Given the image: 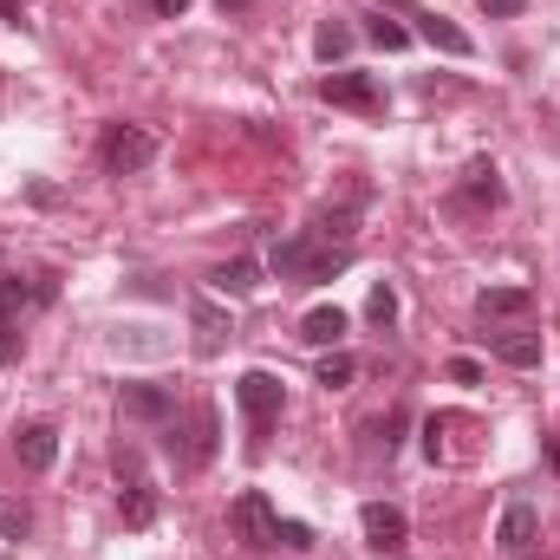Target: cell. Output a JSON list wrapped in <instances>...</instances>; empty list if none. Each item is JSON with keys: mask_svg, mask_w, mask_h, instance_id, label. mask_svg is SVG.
<instances>
[{"mask_svg": "<svg viewBox=\"0 0 560 560\" xmlns=\"http://www.w3.org/2000/svg\"><path fill=\"white\" fill-rule=\"evenodd\" d=\"M0 20H13V26H20V0H0Z\"/></svg>", "mask_w": 560, "mask_h": 560, "instance_id": "obj_30", "label": "cell"}, {"mask_svg": "<svg viewBox=\"0 0 560 560\" xmlns=\"http://www.w3.org/2000/svg\"><path fill=\"white\" fill-rule=\"evenodd\" d=\"M183 456H189V463H209V456H215V405H196V418H189V443H183Z\"/></svg>", "mask_w": 560, "mask_h": 560, "instance_id": "obj_19", "label": "cell"}, {"mask_svg": "<svg viewBox=\"0 0 560 560\" xmlns=\"http://www.w3.org/2000/svg\"><path fill=\"white\" fill-rule=\"evenodd\" d=\"M13 456H20V469H33V476L52 469V463H59V430H52V423H20V430H13Z\"/></svg>", "mask_w": 560, "mask_h": 560, "instance_id": "obj_10", "label": "cell"}, {"mask_svg": "<svg viewBox=\"0 0 560 560\" xmlns=\"http://www.w3.org/2000/svg\"><path fill=\"white\" fill-rule=\"evenodd\" d=\"M405 423H411V418H405V411H392V418L378 423V443H385V456L398 450V430H405Z\"/></svg>", "mask_w": 560, "mask_h": 560, "instance_id": "obj_26", "label": "cell"}, {"mask_svg": "<svg viewBox=\"0 0 560 560\" xmlns=\"http://www.w3.org/2000/svg\"><path fill=\"white\" fill-rule=\"evenodd\" d=\"M313 255H319V235L306 229V235H287V242H275L268 268H275L280 280H306V268H313Z\"/></svg>", "mask_w": 560, "mask_h": 560, "instance_id": "obj_12", "label": "cell"}, {"mask_svg": "<svg viewBox=\"0 0 560 560\" xmlns=\"http://www.w3.org/2000/svg\"><path fill=\"white\" fill-rule=\"evenodd\" d=\"M189 7H196V0H150L156 20H176V13H189Z\"/></svg>", "mask_w": 560, "mask_h": 560, "instance_id": "obj_28", "label": "cell"}, {"mask_svg": "<svg viewBox=\"0 0 560 560\" xmlns=\"http://www.w3.org/2000/svg\"><path fill=\"white\" fill-rule=\"evenodd\" d=\"M548 463H555V476H560V436H555V443H548Z\"/></svg>", "mask_w": 560, "mask_h": 560, "instance_id": "obj_31", "label": "cell"}, {"mask_svg": "<svg viewBox=\"0 0 560 560\" xmlns=\"http://www.w3.org/2000/svg\"><path fill=\"white\" fill-rule=\"evenodd\" d=\"M522 7H528V0H482V13H495V20H515Z\"/></svg>", "mask_w": 560, "mask_h": 560, "instance_id": "obj_29", "label": "cell"}, {"mask_svg": "<svg viewBox=\"0 0 560 560\" xmlns=\"http://www.w3.org/2000/svg\"><path fill=\"white\" fill-rule=\"evenodd\" d=\"M450 378H456V385H482V365H476V359H450Z\"/></svg>", "mask_w": 560, "mask_h": 560, "instance_id": "obj_27", "label": "cell"}, {"mask_svg": "<svg viewBox=\"0 0 560 560\" xmlns=\"http://www.w3.org/2000/svg\"><path fill=\"white\" fill-rule=\"evenodd\" d=\"M535 541H541V509L535 502H509L502 522H495V548L502 555H528Z\"/></svg>", "mask_w": 560, "mask_h": 560, "instance_id": "obj_8", "label": "cell"}, {"mask_svg": "<svg viewBox=\"0 0 560 560\" xmlns=\"http://www.w3.org/2000/svg\"><path fill=\"white\" fill-rule=\"evenodd\" d=\"M418 39L436 46V52H450V59H469V52H476V39H469L450 13H418Z\"/></svg>", "mask_w": 560, "mask_h": 560, "instance_id": "obj_11", "label": "cell"}, {"mask_svg": "<svg viewBox=\"0 0 560 560\" xmlns=\"http://www.w3.org/2000/svg\"><path fill=\"white\" fill-rule=\"evenodd\" d=\"M300 339H306V346H339V339H346V313H339V306H313V313L300 319Z\"/></svg>", "mask_w": 560, "mask_h": 560, "instance_id": "obj_18", "label": "cell"}, {"mask_svg": "<svg viewBox=\"0 0 560 560\" xmlns=\"http://www.w3.org/2000/svg\"><path fill=\"white\" fill-rule=\"evenodd\" d=\"M502 196H509V189H502V170H495L489 156H476V163L463 170L456 202H463V209H502Z\"/></svg>", "mask_w": 560, "mask_h": 560, "instance_id": "obj_9", "label": "cell"}, {"mask_svg": "<svg viewBox=\"0 0 560 560\" xmlns=\"http://www.w3.org/2000/svg\"><path fill=\"white\" fill-rule=\"evenodd\" d=\"M359 528H365V541H372L378 555H398V548L411 541V522H405L398 502H365V509H359Z\"/></svg>", "mask_w": 560, "mask_h": 560, "instance_id": "obj_7", "label": "cell"}, {"mask_svg": "<svg viewBox=\"0 0 560 560\" xmlns=\"http://www.w3.org/2000/svg\"><path fill=\"white\" fill-rule=\"evenodd\" d=\"M319 98L339 105V112H365V118L385 112V85H378V72H326V79H319Z\"/></svg>", "mask_w": 560, "mask_h": 560, "instance_id": "obj_3", "label": "cell"}, {"mask_svg": "<svg viewBox=\"0 0 560 560\" xmlns=\"http://www.w3.org/2000/svg\"><path fill=\"white\" fill-rule=\"evenodd\" d=\"M313 52H319L326 66H332V59H346V52H352V26H339V20H326V26L313 33Z\"/></svg>", "mask_w": 560, "mask_h": 560, "instance_id": "obj_20", "label": "cell"}, {"mask_svg": "<svg viewBox=\"0 0 560 560\" xmlns=\"http://www.w3.org/2000/svg\"><path fill=\"white\" fill-rule=\"evenodd\" d=\"M235 405H242L248 430L261 436V430L280 418V378L275 372H242V378H235Z\"/></svg>", "mask_w": 560, "mask_h": 560, "instance_id": "obj_5", "label": "cell"}, {"mask_svg": "<svg viewBox=\"0 0 560 560\" xmlns=\"http://www.w3.org/2000/svg\"><path fill=\"white\" fill-rule=\"evenodd\" d=\"M46 300H52V280L0 275V365H13V352H20V313L46 306Z\"/></svg>", "mask_w": 560, "mask_h": 560, "instance_id": "obj_1", "label": "cell"}, {"mask_svg": "<svg viewBox=\"0 0 560 560\" xmlns=\"http://www.w3.org/2000/svg\"><path fill=\"white\" fill-rule=\"evenodd\" d=\"M365 319H372V326H392V319H398V287H392V280H378V287H372Z\"/></svg>", "mask_w": 560, "mask_h": 560, "instance_id": "obj_24", "label": "cell"}, {"mask_svg": "<svg viewBox=\"0 0 560 560\" xmlns=\"http://www.w3.org/2000/svg\"><path fill=\"white\" fill-rule=\"evenodd\" d=\"M261 287V268L255 261H222V268H209V293H222V300H248Z\"/></svg>", "mask_w": 560, "mask_h": 560, "instance_id": "obj_16", "label": "cell"}, {"mask_svg": "<svg viewBox=\"0 0 560 560\" xmlns=\"http://www.w3.org/2000/svg\"><path fill=\"white\" fill-rule=\"evenodd\" d=\"M26 535H33V509L0 495V541H26Z\"/></svg>", "mask_w": 560, "mask_h": 560, "instance_id": "obj_21", "label": "cell"}, {"mask_svg": "<svg viewBox=\"0 0 560 560\" xmlns=\"http://www.w3.org/2000/svg\"><path fill=\"white\" fill-rule=\"evenodd\" d=\"M189 326H196V352H222V339L235 332L215 300H196V306H189Z\"/></svg>", "mask_w": 560, "mask_h": 560, "instance_id": "obj_15", "label": "cell"}, {"mask_svg": "<svg viewBox=\"0 0 560 560\" xmlns=\"http://www.w3.org/2000/svg\"><path fill=\"white\" fill-rule=\"evenodd\" d=\"M118 405H125V418H138V423H163L170 411H176V398H170L163 385H125Z\"/></svg>", "mask_w": 560, "mask_h": 560, "instance_id": "obj_13", "label": "cell"}, {"mask_svg": "<svg viewBox=\"0 0 560 560\" xmlns=\"http://www.w3.org/2000/svg\"><path fill=\"white\" fill-rule=\"evenodd\" d=\"M495 359L515 365V372H535L541 365V332H495Z\"/></svg>", "mask_w": 560, "mask_h": 560, "instance_id": "obj_17", "label": "cell"}, {"mask_svg": "<svg viewBox=\"0 0 560 560\" xmlns=\"http://www.w3.org/2000/svg\"><path fill=\"white\" fill-rule=\"evenodd\" d=\"M118 469H125V528H150L156 522V489H150V476H143L138 450H118Z\"/></svg>", "mask_w": 560, "mask_h": 560, "instance_id": "obj_6", "label": "cell"}, {"mask_svg": "<svg viewBox=\"0 0 560 560\" xmlns=\"http://www.w3.org/2000/svg\"><path fill=\"white\" fill-rule=\"evenodd\" d=\"M98 163L112 170V176H138L156 163V138L143 131V125H105V138H98Z\"/></svg>", "mask_w": 560, "mask_h": 560, "instance_id": "obj_2", "label": "cell"}, {"mask_svg": "<svg viewBox=\"0 0 560 560\" xmlns=\"http://www.w3.org/2000/svg\"><path fill=\"white\" fill-rule=\"evenodd\" d=\"M476 313H482V319H528V313H535V293H528V287H489V293L476 300Z\"/></svg>", "mask_w": 560, "mask_h": 560, "instance_id": "obj_14", "label": "cell"}, {"mask_svg": "<svg viewBox=\"0 0 560 560\" xmlns=\"http://www.w3.org/2000/svg\"><path fill=\"white\" fill-rule=\"evenodd\" d=\"M378 7H405V13H418V0H378Z\"/></svg>", "mask_w": 560, "mask_h": 560, "instance_id": "obj_32", "label": "cell"}, {"mask_svg": "<svg viewBox=\"0 0 560 560\" xmlns=\"http://www.w3.org/2000/svg\"><path fill=\"white\" fill-rule=\"evenodd\" d=\"M365 39H372V46H385V52H405V46H411V26H398V20H385V13H378V20H365Z\"/></svg>", "mask_w": 560, "mask_h": 560, "instance_id": "obj_22", "label": "cell"}, {"mask_svg": "<svg viewBox=\"0 0 560 560\" xmlns=\"http://www.w3.org/2000/svg\"><path fill=\"white\" fill-rule=\"evenodd\" d=\"M229 522H235V535L261 555V548H280V515H275V502L261 495V489H242L235 495V509H229Z\"/></svg>", "mask_w": 560, "mask_h": 560, "instance_id": "obj_4", "label": "cell"}, {"mask_svg": "<svg viewBox=\"0 0 560 560\" xmlns=\"http://www.w3.org/2000/svg\"><path fill=\"white\" fill-rule=\"evenodd\" d=\"M280 548H313V528L306 522H280Z\"/></svg>", "mask_w": 560, "mask_h": 560, "instance_id": "obj_25", "label": "cell"}, {"mask_svg": "<svg viewBox=\"0 0 560 560\" xmlns=\"http://www.w3.org/2000/svg\"><path fill=\"white\" fill-rule=\"evenodd\" d=\"M352 378H359V365H352V352H326V359H319V385H326V392H346Z\"/></svg>", "mask_w": 560, "mask_h": 560, "instance_id": "obj_23", "label": "cell"}]
</instances>
